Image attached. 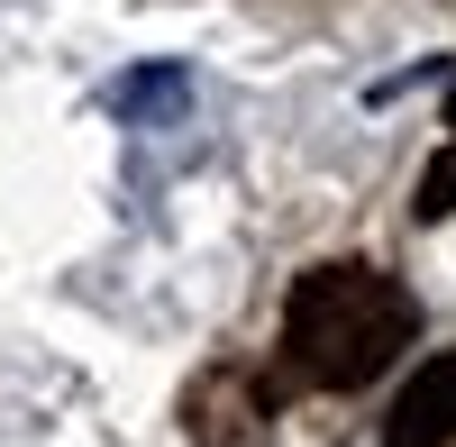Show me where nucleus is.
Returning <instances> with one entry per match:
<instances>
[{"instance_id":"39448f33","label":"nucleus","mask_w":456,"mask_h":447,"mask_svg":"<svg viewBox=\"0 0 456 447\" xmlns=\"http://www.w3.org/2000/svg\"><path fill=\"white\" fill-rule=\"evenodd\" d=\"M447 119H456V92H447Z\"/></svg>"},{"instance_id":"7ed1b4c3","label":"nucleus","mask_w":456,"mask_h":447,"mask_svg":"<svg viewBox=\"0 0 456 447\" xmlns=\"http://www.w3.org/2000/svg\"><path fill=\"white\" fill-rule=\"evenodd\" d=\"M384 447H456V347L429 356L420 375L393 393V411H384Z\"/></svg>"},{"instance_id":"f03ea898","label":"nucleus","mask_w":456,"mask_h":447,"mask_svg":"<svg viewBox=\"0 0 456 447\" xmlns=\"http://www.w3.org/2000/svg\"><path fill=\"white\" fill-rule=\"evenodd\" d=\"M265 420H274V393H265L247 365H210V375L183 393L192 447H265Z\"/></svg>"},{"instance_id":"20e7f679","label":"nucleus","mask_w":456,"mask_h":447,"mask_svg":"<svg viewBox=\"0 0 456 447\" xmlns=\"http://www.w3.org/2000/svg\"><path fill=\"white\" fill-rule=\"evenodd\" d=\"M420 219H456V137L438 146V165L420 174Z\"/></svg>"},{"instance_id":"f257e3e1","label":"nucleus","mask_w":456,"mask_h":447,"mask_svg":"<svg viewBox=\"0 0 456 447\" xmlns=\"http://www.w3.org/2000/svg\"><path fill=\"white\" fill-rule=\"evenodd\" d=\"M411 329H420V311L384 265H356V256L311 265L283 302V384L356 393L411 347Z\"/></svg>"}]
</instances>
